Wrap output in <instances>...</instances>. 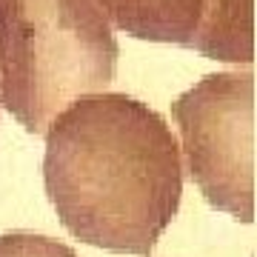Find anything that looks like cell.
<instances>
[{
  "label": "cell",
  "mask_w": 257,
  "mask_h": 257,
  "mask_svg": "<svg viewBox=\"0 0 257 257\" xmlns=\"http://www.w3.org/2000/svg\"><path fill=\"white\" fill-rule=\"evenodd\" d=\"M180 152L146 103L120 92L80 97L46 132V194L77 240L149 254L180 209Z\"/></svg>",
  "instance_id": "obj_1"
},
{
  "label": "cell",
  "mask_w": 257,
  "mask_h": 257,
  "mask_svg": "<svg viewBox=\"0 0 257 257\" xmlns=\"http://www.w3.org/2000/svg\"><path fill=\"white\" fill-rule=\"evenodd\" d=\"M120 46L97 0H0V103L32 135L114 80Z\"/></svg>",
  "instance_id": "obj_2"
},
{
  "label": "cell",
  "mask_w": 257,
  "mask_h": 257,
  "mask_svg": "<svg viewBox=\"0 0 257 257\" xmlns=\"http://www.w3.org/2000/svg\"><path fill=\"white\" fill-rule=\"evenodd\" d=\"M251 111L254 77L246 69L206 74L172 103L194 186L214 209L240 223L254 217Z\"/></svg>",
  "instance_id": "obj_3"
},
{
  "label": "cell",
  "mask_w": 257,
  "mask_h": 257,
  "mask_svg": "<svg viewBox=\"0 0 257 257\" xmlns=\"http://www.w3.org/2000/svg\"><path fill=\"white\" fill-rule=\"evenodd\" d=\"M111 26L140 40L192 49L206 29L211 0H97Z\"/></svg>",
  "instance_id": "obj_4"
},
{
  "label": "cell",
  "mask_w": 257,
  "mask_h": 257,
  "mask_svg": "<svg viewBox=\"0 0 257 257\" xmlns=\"http://www.w3.org/2000/svg\"><path fill=\"white\" fill-rule=\"evenodd\" d=\"M192 49L211 60L248 66L254 60V0H211L206 29Z\"/></svg>",
  "instance_id": "obj_5"
},
{
  "label": "cell",
  "mask_w": 257,
  "mask_h": 257,
  "mask_svg": "<svg viewBox=\"0 0 257 257\" xmlns=\"http://www.w3.org/2000/svg\"><path fill=\"white\" fill-rule=\"evenodd\" d=\"M0 257H77V251L49 234L6 231L0 234Z\"/></svg>",
  "instance_id": "obj_6"
},
{
  "label": "cell",
  "mask_w": 257,
  "mask_h": 257,
  "mask_svg": "<svg viewBox=\"0 0 257 257\" xmlns=\"http://www.w3.org/2000/svg\"><path fill=\"white\" fill-rule=\"evenodd\" d=\"M0 106H3V103H0Z\"/></svg>",
  "instance_id": "obj_7"
}]
</instances>
